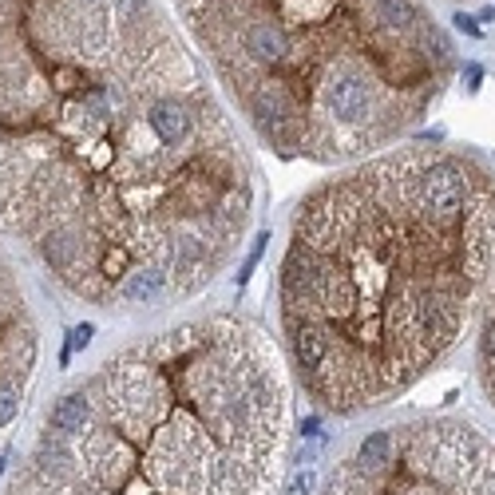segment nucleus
Listing matches in <instances>:
<instances>
[{
  "mask_svg": "<svg viewBox=\"0 0 495 495\" xmlns=\"http://www.w3.org/2000/svg\"><path fill=\"white\" fill-rule=\"evenodd\" d=\"M0 475H4V460H0Z\"/></svg>",
  "mask_w": 495,
  "mask_h": 495,
  "instance_id": "6e6552de",
  "label": "nucleus"
},
{
  "mask_svg": "<svg viewBox=\"0 0 495 495\" xmlns=\"http://www.w3.org/2000/svg\"><path fill=\"white\" fill-rule=\"evenodd\" d=\"M456 24H460V28H463L468 36H475V24H472V16H456Z\"/></svg>",
  "mask_w": 495,
  "mask_h": 495,
  "instance_id": "0eeeda50",
  "label": "nucleus"
},
{
  "mask_svg": "<svg viewBox=\"0 0 495 495\" xmlns=\"http://www.w3.org/2000/svg\"><path fill=\"white\" fill-rule=\"evenodd\" d=\"M16 412H20V396L12 392V388H0V428H4V424H12V420H16Z\"/></svg>",
  "mask_w": 495,
  "mask_h": 495,
  "instance_id": "423d86ee",
  "label": "nucleus"
},
{
  "mask_svg": "<svg viewBox=\"0 0 495 495\" xmlns=\"http://www.w3.org/2000/svg\"><path fill=\"white\" fill-rule=\"evenodd\" d=\"M91 424V400L88 392H67L60 404L52 408V428L64 436H84Z\"/></svg>",
  "mask_w": 495,
  "mask_h": 495,
  "instance_id": "f03ea898",
  "label": "nucleus"
},
{
  "mask_svg": "<svg viewBox=\"0 0 495 495\" xmlns=\"http://www.w3.org/2000/svg\"><path fill=\"white\" fill-rule=\"evenodd\" d=\"M194 123H198V115L190 111L187 99H178V95H159L147 107V127H151V135L163 147L187 143L190 135H194Z\"/></svg>",
  "mask_w": 495,
  "mask_h": 495,
  "instance_id": "f257e3e1",
  "label": "nucleus"
},
{
  "mask_svg": "<svg viewBox=\"0 0 495 495\" xmlns=\"http://www.w3.org/2000/svg\"><path fill=\"white\" fill-rule=\"evenodd\" d=\"M91 333H95V329H91V325H76V329H72V337H67V345H64V357H60V361L67 364V361H72V357H76L79 349H88Z\"/></svg>",
  "mask_w": 495,
  "mask_h": 495,
  "instance_id": "39448f33",
  "label": "nucleus"
},
{
  "mask_svg": "<svg viewBox=\"0 0 495 495\" xmlns=\"http://www.w3.org/2000/svg\"><path fill=\"white\" fill-rule=\"evenodd\" d=\"M392 432H369L364 436V444L357 448V460H352V472L357 475H376V472H385L388 463H392Z\"/></svg>",
  "mask_w": 495,
  "mask_h": 495,
  "instance_id": "7ed1b4c3",
  "label": "nucleus"
},
{
  "mask_svg": "<svg viewBox=\"0 0 495 495\" xmlns=\"http://www.w3.org/2000/svg\"><path fill=\"white\" fill-rule=\"evenodd\" d=\"M163 270L159 265H135L131 274L123 277L119 293L127 297V301H154V297L163 293Z\"/></svg>",
  "mask_w": 495,
  "mask_h": 495,
  "instance_id": "20e7f679",
  "label": "nucleus"
}]
</instances>
